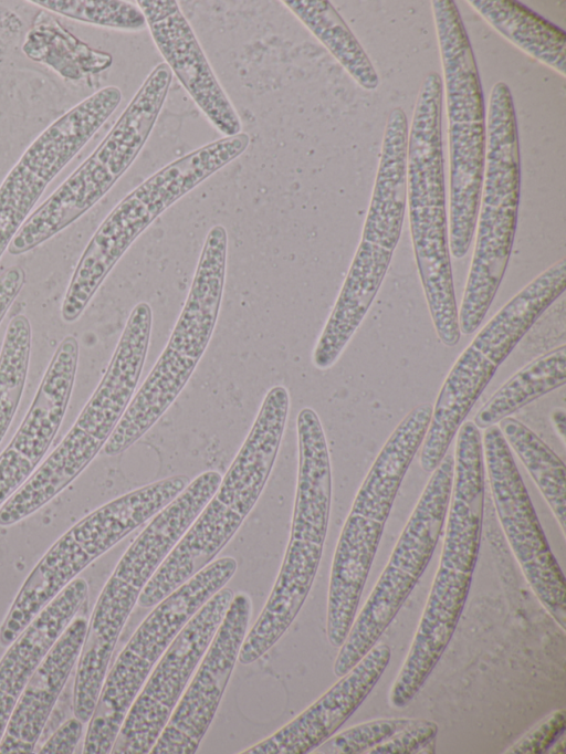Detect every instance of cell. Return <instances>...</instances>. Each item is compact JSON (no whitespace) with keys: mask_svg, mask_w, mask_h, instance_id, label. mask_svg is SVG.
Listing matches in <instances>:
<instances>
[{"mask_svg":"<svg viewBox=\"0 0 566 754\" xmlns=\"http://www.w3.org/2000/svg\"><path fill=\"white\" fill-rule=\"evenodd\" d=\"M105 86L50 124L27 148L0 185V259L48 185L86 145L122 102Z\"/></svg>","mask_w":566,"mask_h":754,"instance_id":"cell-14","label":"cell"},{"mask_svg":"<svg viewBox=\"0 0 566 754\" xmlns=\"http://www.w3.org/2000/svg\"><path fill=\"white\" fill-rule=\"evenodd\" d=\"M443 65L450 155V253L467 255L483 185L486 119L472 46L453 0L431 1Z\"/></svg>","mask_w":566,"mask_h":754,"instance_id":"cell-6","label":"cell"},{"mask_svg":"<svg viewBox=\"0 0 566 754\" xmlns=\"http://www.w3.org/2000/svg\"><path fill=\"white\" fill-rule=\"evenodd\" d=\"M390 647L376 643L349 671L296 718L241 752L244 754H305L336 733L382 676Z\"/></svg>","mask_w":566,"mask_h":754,"instance_id":"cell-20","label":"cell"},{"mask_svg":"<svg viewBox=\"0 0 566 754\" xmlns=\"http://www.w3.org/2000/svg\"><path fill=\"white\" fill-rule=\"evenodd\" d=\"M87 597V582L74 578L7 647L0 660V741L28 681Z\"/></svg>","mask_w":566,"mask_h":754,"instance_id":"cell-22","label":"cell"},{"mask_svg":"<svg viewBox=\"0 0 566 754\" xmlns=\"http://www.w3.org/2000/svg\"><path fill=\"white\" fill-rule=\"evenodd\" d=\"M32 331L24 314L14 315L0 350V442L19 407L30 364Z\"/></svg>","mask_w":566,"mask_h":754,"instance_id":"cell-28","label":"cell"},{"mask_svg":"<svg viewBox=\"0 0 566 754\" xmlns=\"http://www.w3.org/2000/svg\"><path fill=\"white\" fill-rule=\"evenodd\" d=\"M566 727V712L556 710L537 723L523 735L505 753L511 754H543L564 734Z\"/></svg>","mask_w":566,"mask_h":754,"instance_id":"cell-32","label":"cell"},{"mask_svg":"<svg viewBox=\"0 0 566 754\" xmlns=\"http://www.w3.org/2000/svg\"><path fill=\"white\" fill-rule=\"evenodd\" d=\"M22 51L32 61L49 66L69 80L103 72L113 63L109 53L88 46L46 13L35 19L27 33Z\"/></svg>","mask_w":566,"mask_h":754,"instance_id":"cell-24","label":"cell"},{"mask_svg":"<svg viewBox=\"0 0 566 754\" xmlns=\"http://www.w3.org/2000/svg\"><path fill=\"white\" fill-rule=\"evenodd\" d=\"M86 629V618L73 619L40 662L12 710L0 741V754L33 753L77 663Z\"/></svg>","mask_w":566,"mask_h":754,"instance_id":"cell-21","label":"cell"},{"mask_svg":"<svg viewBox=\"0 0 566 754\" xmlns=\"http://www.w3.org/2000/svg\"><path fill=\"white\" fill-rule=\"evenodd\" d=\"M282 2L363 88L367 91L377 88L379 77L371 61L329 1L284 0Z\"/></svg>","mask_w":566,"mask_h":754,"instance_id":"cell-26","label":"cell"},{"mask_svg":"<svg viewBox=\"0 0 566 754\" xmlns=\"http://www.w3.org/2000/svg\"><path fill=\"white\" fill-rule=\"evenodd\" d=\"M290 410L282 385L265 395L255 420L214 494L138 598L154 607L211 563L254 507L275 463Z\"/></svg>","mask_w":566,"mask_h":754,"instance_id":"cell-2","label":"cell"},{"mask_svg":"<svg viewBox=\"0 0 566 754\" xmlns=\"http://www.w3.org/2000/svg\"><path fill=\"white\" fill-rule=\"evenodd\" d=\"M453 472L454 457L447 453L431 472L386 567L338 648L333 666L337 678L378 642L424 572L446 522Z\"/></svg>","mask_w":566,"mask_h":754,"instance_id":"cell-12","label":"cell"},{"mask_svg":"<svg viewBox=\"0 0 566 754\" xmlns=\"http://www.w3.org/2000/svg\"><path fill=\"white\" fill-rule=\"evenodd\" d=\"M432 416L429 402L397 425L354 499L334 553L331 576L348 587L366 583L400 484L420 449Z\"/></svg>","mask_w":566,"mask_h":754,"instance_id":"cell-13","label":"cell"},{"mask_svg":"<svg viewBox=\"0 0 566 754\" xmlns=\"http://www.w3.org/2000/svg\"><path fill=\"white\" fill-rule=\"evenodd\" d=\"M151 38L193 102L224 136L242 130L240 117L221 87L196 34L176 0H138Z\"/></svg>","mask_w":566,"mask_h":754,"instance_id":"cell-19","label":"cell"},{"mask_svg":"<svg viewBox=\"0 0 566 754\" xmlns=\"http://www.w3.org/2000/svg\"><path fill=\"white\" fill-rule=\"evenodd\" d=\"M497 427L509 448L541 491L557 520L563 534L566 527V472L563 460L527 426L513 417Z\"/></svg>","mask_w":566,"mask_h":754,"instance_id":"cell-27","label":"cell"},{"mask_svg":"<svg viewBox=\"0 0 566 754\" xmlns=\"http://www.w3.org/2000/svg\"><path fill=\"white\" fill-rule=\"evenodd\" d=\"M252 612L248 594L233 595L229 608L199 662L151 754H193L208 731L234 669Z\"/></svg>","mask_w":566,"mask_h":754,"instance_id":"cell-17","label":"cell"},{"mask_svg":"<svg viewBox=\"0 0 566 754\" xmlns=\"http://www.w3.org/2000/svg\"><path fill=\"white\" fill-rule=\"evenodd\" d=\"M438 725L427 719H415L368 754L433 753Z\"/></svg>","mask_w":566,"mask_h":754,"instance_id":"cell-31","label":"cell"},{"mask_svg":"<svg viewBox=\"0 0 566 754\" xmlns=\"http://www.w3.org/2000/svg\"><path fill=\"white\" fill-rule=\"evenodd\" d=\"M84 723L76 716L63 722L40 748V754H72L82 736Z\"/></svg>","mask_w":566,"mask_h":754,"instance_id":"cell-33","label":"cell"},{"mask_svg":"<svg viewBox=\"0 0 566 754\" xmlns=\"http://www.w3.org/2000/svg\"><path fill=\"white\" fill-rule=\"evenodd\" d=\"M442 78L429 72L418 92L407 144V203L416 264L439 337L459 332L449 247L442 143Z\"/></svg>","mask_w":566,"mask_h":754,"instance_id":"cell-3","label":"cell"},{"mask_svg":"<svg viewBox=\"0 0 566 754\" xmlns=\"http://www.w3.org/2000/svg\"><path fill=\"white\" fill-rule=\"evenodd\" d=\"M151 326L150 305L137 303L104 376L72 428L30 479L0 506V526H11L48 504L103 449L134 397Z\"/></svg>","mask_w":566,"mask_h":754,"instance_id":"cell-4","label":"cell"},{"mask_svg":"<svg viewBox=\"0 0 566 754\" xmlns=\"http://www.w3.org/2000/svg\"><path fill=\"white\" fill-rule=\"evenodd\" d=\"M521 193V160L513 96L505 82L490 92L485 166L475 245L459 310L461 334L474 333L497 293L513 249Z\"/></svg>","mask_w":566,"mask_h":754,"instance_id":"cell-5","label":"cell"},{"mask_svg":"<svg viewBox=\"0 0 566 754\" xmlns=\"http://www.w3.org/2000/svg\"><path fill=\"white\" fill-rule=\"evenodd\" d=\"M566 289V260L543 271L480 329L449 371L432 406L419 464L431 473L447 454L468 413L537 318Z\"/></svg>","mask_w":566,"mask_h":754,"instance_id":"cell-8","label":"cell"},{"mask_svg":"<svg viewBox=\"0 0 566 754\" xmlns=\"http://www.w3.org/2000/svg\"><path fill=\"white\" fill-rule=\"evenodd\" d=\"M188 484L187 475L151 482L105 503L69 528L19 589L0 625V646L7 648L85 567L153 519Z\"/></svg>","mask_w":566,"mask_h":754,"instance_id":"cell-9","label":"cell"},{"mask_svg":"<svg viewBox=\"0 0 566 754\" xmlns=\"http://www.w3.org/2000/svg\"><path fill=\"white\" fill-rule=\"evenodd\" d=\"M469 3L502 36L565 76L566 34L560 28L515 0H471Z\"/></svg>","mask_w":566,"mask_h":754,"instance_id":"cell-23","label":"cell"},{"mask_svg":"<svg viewBox=\"0 0 566 754\" xmlns=\"http://www.w3.org/2000/svg\"><path fill=\"white\" fill-rule=\"evenodd\" d=\"M25 280V271L18 265L8 268L0 274V323L20 294Z\"/></svg>","mask_w":566,"mask_h":754,"instance_id":"cell-34","label":"cell"},{"mask_svg":"<svg viewBox=\"0 0 566 754\" xmlns=\"http://www.w3.org/2000/svg\"><path fill=\"white\" fill-rule=\"evenodd\" d=\"M221 480L218 471L209 470L189 482L140 532L104 585L87 622L73 685V713L83 723L92 716L117 640L142 591Z\"/></svg>","mask_w":566,"mask_h":754,"instance_id":"cell-1","label":"cell"},{"mask_svg":"<svg viewBox=\"0 0 566 754\" xmlns=\"http://www.w3.org/2000/svg\"><path fill=\"white\" fill-rule=\"evenodd\" d=\"M411 720L412 718H390L368 721L332 735L314 752L321 754L368 753L410 723Z\"/></svg>","mask_w":566,"mask_h":754,"instance_id":"cell-30","label":"cell"},{"mask_svg":"<svg viewBox=\"0 0 566 754\" xmlns=\"http://www.w3.org/2000/svg\"><path fill=\"white\" fill-rule=\"evenodd\" d=\"M228 233L208 231L188 296L155 366L130 400L103 450L115 457L138 441L176 400L213 334L226 282Z\"/></svg>","mask_w":566,"mask_h":754,"instance_id":"cell-7","label":"cell"},{"mask_svg":"<svg viewBox=\"0 0 566 754\" xmlns=\"http://www.w3.org/2000/svg\"><path fill=\"white\" fill-rule=\"evenodd\" d=\"M565 383L566 345L563 344L538 356L507 379L480 408L473 423L480 430L495 426Z\"/></svg>","mask_w":566,"mask_h":754,"instance_id":"cell-25","label":"cell"},{"mask_svg":"<svg viewBox=\"0 0 566 754\" xmlns=\"http://www.w3.org/2000/svg\"><path fill=\"white\" fill-rule=\"evenodd\" d=\"M65 18L123 31H142L146 19L138 6L118 0H30Z\"/></svg>","mask_w":566,"mask_h":754,"instance_id":"cell-29","label":"cell"},{"mask_svg":"<svg viewBox=\"0 0 566 754\" xmlns=\"http://www.w3.org/2000/svg\"><path fill=\"white\" fill-rule=\"evenodd\" d=\"M238 568L231 556L209 563L167 595L138 626L107 671L84 736V754H108L155 664L191 617Z\"/></svg>","mask_w":566,"mask_h":754,"instance_id":"cell-11","label":"cell"},{"mask_svg":"<svg viewBox=\"0 0 566 754\" xmlns=\"http://www.w3.org/2000/svg\"><path fill=\"white\" fill-rule=\"evenodd\" d=\"M233 595L230 588H221L179 631L130 705L112 754L150 753L216 635Z\"/></svg>","mask_w":566,"mask_h":754,"instance_id":"cell-16","label":"cell"},{"mask_svg":"<svg viewBox=\"0 0 566 754\" xmlns=\"http://www.w3.org/2000/svg\"><path fill=\"white\" fill-rule=\"evenodd\" d=\"M553 423L556 431L559 433L562 440H565V412L564 410H556L552 416Z\"/></svg>","mask_w":566,"mask_h":754,"instance_id":"cell-35","label":"cell"},{"mask_svg":"<svg viewBox=\"0 0 566 754\" xmlns=\"http://www.w3.org/2000/svg\"><path fill=\"white\" fill-rule=\"evenodd\" d=\"M484 469L496 515L522 572L536 597L565 630L566 583L531 498L497 425L482 436Z\"/></svg>","mask_w":566,"mask_h":754,"instance_id":"cell-15","label":"cell"},{"mask_svg":"<svg viewBox=\"0 0 566 754\" xmlns=\"http://www.w3.org/2000/svg\"><path fill=\"white\" fill-rule=\"evenodd\" d=\"M172 73L157 64L93 153L27 219L9 244L27 253L75 222L125 174L147 142L166 101Z\"/></svg>","mask_w":566,"mask_h":754,"instance_id":"cell-10","label":"cell"},{"mask_svg":"<svg viewBox=\"0 0 566 754\" xmlns=\"http://www.w3.org/2000/svg\"><path fill=\"white\" fill-rule=\"evenodd\" d=\"M78 363V343L57 345L20 427L0 453V506L35 472L63 421Z\"/></svg>","mask_w":566,"mask_h":754,"instance_id":"cell-18","label":"cell"}]
</instances>
